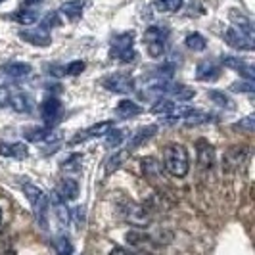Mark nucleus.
<instances>
[{"instance_id": "35", "label": "nucleus", "mask_w": 255, "mask_h": 255, "mask_svg": "<svg viewBox=\"0 0 255 255\" xmlns=\"http://www.w3.org/2000/svg\"><path fill=\"white\" fill-rule=\"evenodd\" d=\"M85 67H87V64L83 60H75V62H71V64H67L64 67V75H69V77L81 75L85 71Z\"/></svg>"}, {"instance_id": "5", "label": "nucleus", "mask_w": 255, "mask_h": 255, "mask_svg": "<svg viewBox=\"0 0 255 255\" xmlns=\"http://www.w3.org/2000/svg\"><path fill=\"white\" fill-rule=\"evenodd\" d=\"M102 87L115 94H128L134 90V79L127 73H112L102 79Z\"/></svg>"}, {"instance_id": "12", "label": "nucleus", "mask_w": 255, "mask_h": 255, "mask_svg": "<svg viewBox=\"0 0 255 255\" xmlns=\"http://www.w3.org/2000/svg\"><path fill=\"white\" fill-rule=\"evenodd\" d=\"M221 77V65L213 60H204L196 67V79L202 83H213Z\"/></svg>"}, {"instance_id": "11", "label": "nucleus", "mask_w": 255, "mask_h": 255, "mask_svg": "<svg viewBox=\"0 0 255 255\" xmlns=\"http://www.w3.org/2000/svg\"><path fill=\"white\" fill-rule=\"evenodd\" d=\"M221 64L225 65V67H229V69H234L236 73H240V75H242L246 81H250V83L255 81V69L250 64H246L244 60H240V58L223 56V58H221Z\"/></svg>"}, {"instance_id": "33", "label": "nucleus", "mask_w": 255, "mask_h": 255, "mask_svg": "<svg viewBox=\"0 0 255 255\" xmlns=\"http://www.w3.org/2000/svg\"><path fill=\"white\" fill-rule=\"evenodd\" d=\"M211 119V115L204 114V112H192V114H188L182 121H184V125H188V127H192V125H202V123H207Z\"/></svg>"}, {"instance_id": "44", "label": "nucleus", "mask_w": 255, "mask_h": 255, "mask_svg": "<svg viewBox=\"0 0 255 255\" xmlns=\"http://www.w3.org/2000/svg\"><path fill=\"white\" fill-rule=\"evenodd\" d=\"M2 2H6V0H0V4H2Z\"/></svg>"}, {"instance_id": "32", "label": "nucleus", "mask_w": 255, "mask_h": 255, "mask_svg": "<svg viewBox=\"0 0 255 255\" xmlns=\"http://www.w3.org/2000/svg\"><path fill=\"white\" fill-rule=\"evenodd\" d=\"M54 250L58 255H71L73 254V244L69 242L67 236H58L54 240Z\"/></svg>"}, {"instance_id": "34", "label": "nucleus", "mask_w": 255, "mask_h": 255, "mask_svg": "<svg viewBox=\"0 0 255 255\" xmlns=\"http://www.w3.org/2000/svg\"><path fill=\"white\" fill-rule=\"evenodd\" d=\"M142 169H144V175H146V177H153V175H159V173H161L159 161L153 159V157L142 159Z\"/></svg>"}, {"instance_id": "20", "label": "nucleus", "mask_w": 255, "mask_h": 255, "mask_svg": "<svg viewBox=\"0 0 255 255\" xmlns=\"http://www.w3.org/2000/svg\"><path fill=\"white\" fill-rule=\"evenodd\" d=\"M229 19L236 25V29H240L248 37H254V23H252V19L244 12L232 8V10H229Z\"/></svg>"}, {"instance_id": "26", "label": "nucleus", "mask_w": 255, "mask_h": 255, "mask_svg": "<svg viewBox=\"0 0 255 255\" xmlns=\"http://www.w3.org/2000/svg\"><path fill=\"white\" fill-rule=\"evenodd\" d=\"M38 17H40V13L35 12V10H17V12L12 13V19H15L17 23H21V25H33V23H37Z\"/></svg>"}, {"instance_id": "8", "label": "nucleus", "mask_w": 255, "mask_h": 255, "mask_svg": "<svg viewBox=\"0 0 255 255\" xmlns=\"http://www.w3.org/2000/svg\"><path fill=\"white\" fill-rule=\"evenodd\" d=\"M112 128H114V121H100V123H96V125L89 127L87 130L77 132L75 138H71V140H69V146H75V144H81V142L90 140V138H100V136H106Z\"/></svg>"}, {"instance_id": "10", "label": "nucleus", "mask_w": 255, "mask_h": 255, "mask_svg": "<svg viewBox=\"0 0 255 255\" xmlns=\"http://www.w3.org/2000/svg\"><path fill=\"white\" fill-rule=\"evenodd\" d=\"M225 40L229 42L232 48H238V50L252 52L255 48L254 37H248L246 33H242V31L236 29V27H229V29L225 31Z\"/></svg>"}, {"instance_id": "37", "label": "nucleus", "mask_w": 255, "mask_h": 255, "mask_svg": "<svg viewBox=\"0 0 255 255\" xmlns=\"http://www.w3.org/2000/svg\"><path fill=\"white\" fill-rule=\"evenodd\" d=\"M62 169H64L65 173L67 171H81V155H73L71 159H67L62 163Z\"/></svg>"}, {"instance_id": "3", "label": "nucleus", "mask_w": 255, "mask_h": 255, "mask_svg": "<svg viewBox=\"0 0 255 255\" xmlns=\"http://www.w3.org/2000/svg\"><path fill=\"white\" fill-rule=\"evenodd\" d=\"M110 58H114L121 64H132L136 60V52H134V33L127 31L121 33L117 37L112 38L110 44Z\"/></svg>"}, {"instance_id": "1", "label": "nucleus", "mask_w": 255, "mask_h": 255, "mask_svg": "<svg viewBox=\"0 0 255 255\" xmlns=\"http://www.w3.org/2000/svg\"><path fill=\"white\" fill-rule=\"evenodd\" d=\"M163 165H165L167 173L182 179L188 175V169H190V157L188 152L182 144H169L163 150Z\"/></svg>"}, {"instance_id": "38", "label": "nucleus", "mask_w": 255, "mask_h": 255, "mask_svg": "<svg viewBox=\"0 0 255 255\" xmlns=\"http://www.w3.org/2000/svg\"><path fill=\"white\" fill-rule=\"evenodd\" d=\"M230 90H234V92H254V83H250V81H246V83H234Z\"/></svg>"}, {"instance_id": "30", "label": "nucleus", "mask_w": 255, "mask_h": 255, "mask_svg": "<svg viewBox=\"0 0 255 255\" xmlns=\"http://www.w3.org/2000/svg\"><path fill=\"white\" fill-rule=\"evenodd\" d=\"M175 106H177V104L173 102L171 98H159V100L152 106V114H161L167 117V115L175 110Z\"/></svg>"}, {"instance_id": "36", "label": "nucleus", "mask_w": 255, "mask_h": 255, "mask_svg": "<svg viewBox=\"0 0 255 255\" xmlns=\"http://www.w3.org/2000/svg\"><path fill=\"white\" fill-rule=\"evenodd\" d=\"M234 128H240V130H246V132H254L255 128V117L254 115H248V117H244L240 123H236Z\"/></svg>"}, {"instance_id": "15", "label": "nucleus", "mask_w": 255, "mask_h": 255, "mask_svg": "<svg viewBox=\"0 0 255 255\" xmlns=\"http://www.w3.org/2000/svg\"><path fill=\"white\" fill-rule=\"evenodd\" d=\"M196 157H198V165L202 169H211L213 161H215V148L207 140L196 142Z\"/></svg>"}, {"instance_id": "27", "label": "nucleus", "mask_w": 255, "mask_h": 255, "mask_svg": "<svg viewBox=\"0 0 255 255\" xmlns=\"http://www.w3.org/2000/svg\"><path fill=\"white\" fill-rule=\"evenodd\" d=\"M153 8L163 13L179 12L182 8V0H153Z\"/></svg>"}, {"instance_id": "7", "label": "nucleus", "mask_w": 255, "mask_h": 255, "mask_svg": "<svg viewBox=\"0 0 255 255\" xmlns=\"http://www.w3.org/2000/svg\"><path fill=\"white\" fill-rule=\"evenodd\" d=\"M17 37L21 40H25L33 46H50L52 44V35L48 29L44 27H33V29H21L17 33Z\"/></svg>"}, {"instance_id": "19", "label": "nucleus", "mask_w": 255, "mask_h": 255, "mask_svg": "<svg viewBox=\"0 0 255 255\" xmlns=\"http://www.w3.org/2000/svg\"><path fill=\"white\" fill-rule=\"evenodd\" d=\"M157 134V125H148V127H142L134 132V136H130V142H128V150H136L140 148L142 144H146L148 140H152L153 136Z\"/></svg>"}, {"instance_id": "17", "label": "nucleus", "mask_w": 255, "mask_h": 255, "mask_svg": "<svg viewBox=\"0 0 255 255\" xmlns=\"http://www.w3.org/2000/svg\"><path fill=\"white\" fill-rule=\"evenodd\" d=\"M8 104L12 106L15 112H19V114H31L33 112V100H31V96H27L25 92H19V90H10Z\"/></svg>"}, {"instance_id": "16", "label": "nucleus", "mask_w": 255, "mask_h": 255, "mask_svg": "<svg viewBox=\"0 0 255 255\" xmlns=\"http://www.w3.org/2000/svg\"><path fill=\"white\" fill-rule=\"evenodd\" d=\"M89 6V0H69V2H64L60 12L62 15H65L69 21H79L85 13V8Z\"/></svg>"}, {"instance_id": "22", "label": "nucleus", "mask_w": 255, "mask_h": 255, "mask_svg": "<svg viewBox=\"0 0 255 255\" xmlns=\"http://www.w3.org/2000/svg\"><path fill=\"white\" fill-rule=\"evenodd\" d=\"M125 219H127L128 223H132L134 227H144V225H148V221H150L146 209L136 204H128L127 211H125Z\"/></svg>"}, {"instance_id": "25", "label": "nucleus", "mask_w": 255, "mask_h": 255, "mask_svg": "<svg viewBox=\"0 0 255 255\" xmlns=\"http://www.w3.org/2000/svg\"><path fill=\"white\" fill-rule=\"evenodd\" d=\"M140 114H142V106H138V104L132 102V100H121V102L117 104V108H115V115L119 119H130V117Z\"/></svg>"}, {"instance_id": "42", "label": "nucleus", "mask_w": 255, "mask_h": 255, "mask_svg": "<svg viewBox=\"0 0 255 255\" xmlns=\"http://www.w3.org/2000/svg\"><path fill=\"white\" fill-rule=\"evenodd\" d=\"M0 225H2V211H0Z\"/></svg>"}, {"instance_id": "6", "label": "nucleus", "mask_w": 255, "mask_h": 255, "mask_svg": "<svg viewBox=\"0 0 255 255\" xmlns=\"http://www.w3.org/2000/svg\"><path fill=\"white\" fill-rule=\"evenodd\" d=\"M40 117L46 123V127H54L64 117V106H62V102L56 96L46 98L44 102L40 104Z\"/></svg>"}, {"instance_id": "21", "label": "nucleus", "mask_w": 255, "mask_h": 255, "mask_svg": "<svg viewBox=\"0 0 255 255\" xmlns=\"http://www.w3.org/2000/svg\"><path fill=\"white\" fill-rule=\"evenodd\" d=\"M0 155L4 157H13V159H25L29 155V150L23 142H15V144H8V142H0Z\"/></svg>"}, {"instance_id": "29", "label": "nucleus", "mask_w": 255, "mask_h": 255, "mask_svg": "<svg viewBox=\"0 0 255 255\" xmlns=\"http://www.w3.org/2000/svg\"><path fill=\"white\" fill-rule=\"evenodd\" d=\"M207 96H209V100H211V102H215L217 106H221V108L234 110V102H232V98H230L229 94H225L223 90H209V92H207Z\"/></svg>"}, {"instance_id": "39", "label": "nucleus", "mask_w": 255, "mask_h": 255, "mask_svg": "<svg viewBox=\"0 0 255 255\" xmlns=\"http://www.w3.org/2000/svg\"><path fill=\"white\" fill-rule=\"evenodd\" d=\"M8 98H10V90L0 85V108L8 106Z\"/></svg>"}, {"instance_id": "40", "label": "nucleus", "mask_w": 255, "mask_h": 255, "mask_svg": "<svg viewBox=\"0 0 255 255\" xmlns=\"http://www.w3.org/2000/svg\"><path fill=\"white\" fill-rule=\"evenodd\" d=\"M110 255H148V254H132V252H128V250L121 248V246H115L114 250L110 252Z\"/></svg>"}, {"instance_id": "24", "label": "nucleus", "mask_w": 255, "mask_h": 255, "mask_svg": "<svg viewBox=\"0 0 255 255\" xmlns=\"http://www.w3.org/2000/svg\"><path fill=\"white\" fill-rule=\"evenodd\" d=\"M128 157H130V150H128V148H121V150H117V152L112 153V157L106 161V175L110 177L112 173H115L119 167L127 161Z\"/></svg>"}, {"instance_id": "28", "label": "nucleus", "mask_w": 255, "mask_h": 255, "mask_svg": "<svg viewBox=\"0 0 255 255\" xmlns=\"http://www.w3.org/2000/svg\"><path fill=\"white\" fill-rule=\"evenodd\" d=\"M184 44H186V48L192 52H204L207 48V40H205L200 33H190L186 40H184Z\"/></svg>"}, {"instance_id": "13", "label": "nucleus", "mask_w": 255, "mask_h": 255, "mask_svg": "<svg viewBox=\"0 0 255 255\" xmlns=\"http://www.w3.org/2000/svg\"><path fill=\"white\" fill-rule=\"evenodd\" d=\"M48 204L52 205V209H54V213H56V219L60 221V225H62V227H69V223H71V211H69L67 204L60 198V194L56 190L50 194Z\"/></svg>"}, {"instance_id": "31", "label": "nucleus", "mask_w": 255, "mask_h": 255, "mask_svg": "<svg viewBox=\"0 0 255 255\" xmlns=\"http://www.w3.org/2000/svg\"><path fill=\"white\" fill-rule=\"evenodd\" d=\"M125 136H127V130H123V128H112L108 134H106V144L110 146V148H117L121 142L125 140Z\"/></svg>"}, {"instance_id": "2", "label": "nucleus", "mask_w": 255, "mask_h": 255, "mask_svg": "<svg viewBox=\"0 0 255 255\" xmlns=\"http://www.w3.org/2000/svg\"><path fill=\"white\" fill-rule=\"evenodd\" d=\"M21 188H23V194H25V198L29 200L31 207H33V213H35V219H37L38 227H42V229L46 230L48 229V223H46L48 196L40 190V188H37L35 184H31V182H23Z\"/></svg>"}, {"instance_id": "43", "label": "nucleus", "mask_w": 255, "mask_h": 255, "mask_svg": "<svg viewBox=\"0 0 255 255\" xmlns=\"http://www.w3.org/2000/svg\"><path fill=\"white\" fill-rule=\"evenodd\" d=\"M6 255H15V254H13V252H8V254H6Z\"/></svg>"}, {"instance_id": "18", "label": "nucleus", "mask_w": 255, "mask_h": 255, "mask_svg": "<svg viewBox=\"0 0 255 255\" xmlns=\"http://www.w3.org/2000/svg\"><path fill=\"white\" fill-rule=\"evenodd\" d=\"M0 71L4 75L12 77V79H23V77L31 75L33 67H31V64H25V62H6V64H2Z\"/></svg>"}, {"instance_id": "14", "label": "nucleus", "mask_w": 255, "mask_h": 255, "mask_svg": "<svg viewBox=\"0 0 255 255\" xmlns=\"http://www.w3.org/2000/svg\"><path fill=\"white\" fill-rule=\"evenodd\" d=\"M56 192L60 194V198L64 202H73V200L79 198V194H81V186H79V182L73 177H64V179H60V182H58Z\"/></svg>"}, {"instance_id": "4", "label": "nucleus", "mask_w": 255, "mask_h": 255, "mask_svg": "<svg viewBox=\"0 0 255 255\" xmlns=\"http://www.w3.org/2000/svg\"><path fill=\"white\" fill-rule=\"evenodd\" d=\"M169 35H171V31L165 25H152L144 31V44H146V50L152 58H161L165 54V44Z\"/></svg>"}, {"instance_id": "23", "label": "nucleus", "mask_w": 255, "mask_h": 255, "mask_svg": "<svg viewBox=\"0 0 255 255\" xmlns=\"http://www.w3.org/2000/svg\"><path fill=\"white\" fill-rule=\"evenodd\" d=\"M165 94H171V100H173V102H175V100H179V102H188V100H192V98L196 96V90H192L190 87H186V85H175V83H171Z\"/></svg>"}, {"instance_id": "41", "label": "nucleus", "mask_w": 255, "mask_h": 255, "mask_svg": "<svg viewBox=\"0 0 255 255\" xmlns=\"http://www.w3.org/2000/svg\"><path fill=\"white\" fill-rule=\"evenodd\" d=\"M44 0H25V6H35V4H40Z\"/></svg>"}, {"instance_id": "9", "label": "nucleus", "mask_w": 255, "mask_h": 255, "mask_svg": "<svg viewBox=\"0 0 255 255\" xmlns=\"http://www.w3.org/2000/svg\"><path fill=\"white\" fill-rule=\"evenodd\" d=\"M25 140L35 142V144H44V142H60V132H56L54 127H31L23 130Z\"/></svg>"}]
</instances>
